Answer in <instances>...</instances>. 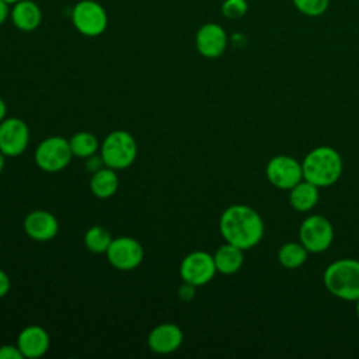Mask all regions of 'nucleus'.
<instances>
[{
  "label": "nucleus",
  "instance_id": "cd10ccee",
  "mask_svg": "<svg viewBox=\"0 0 359 359\" xmlns=\"http://www.w3.org/2000/svg\"><path fill=\"white\" fill-rule=\"evenodd\" d=\"M10 290V278L8 275L0 269V297H4Z\"/></svg>",
  "mask_w": 359,
  "mask_h": 359
},
{
  "label": "nucleus",
  "instance_id": "393cba45",
  "mask_svg": "<svg viewBox=\"0 0 359 359\" xmlns=\"http://www.w3.org/2000/svg\"><path fill=\"white\" fill-rule=\"evenodd\" d=\"M22 353L17 345H1L0 359H22Z\"/></svg>",
  "mask_w": 359,
  "mask_h": 359
},
{
  "label": "nucleus",
  "instance_id": "2f4dec72",
  "mask_svg": "<svg viewBox=\"0 0 359 359\" xmlns=\"http://www.w3.org/2000/svg\"><path fill=\"white\" fill-rule=\"evenodd\" d=\"M4 1H6V3H7V4H8V6H10V7H11V6H13V4H15V3H18V1H20V0H4Z\"/></svg>",
  "mask_w": 359,
  "mask_h": 359
},
{
  "label": "nucleus",
  "instance_id": "5701e85b",
  "mask_svg": "<svg viewBox=\"0 0 359 359\" xmlns=\"http://www.w3.org/2000/svg\"><path fill=\"white\" fill-rule=\"evenodd\" d=\"M299 13L307 17H320L330 6V0H292Z\"/></svg>",
  "mask_w": 359,
  "mask_h": 359
},
{
  "label": "nucleus",
  "instance_id": "9d476101",
  "mask_svg": "<svg viewBox=\"0 0 359 359\" xmlns=\"http://www.w3.org/2000/svg\"><path fill=\"white\" fill-rule=\"evenodd\" d=\"M108 262L119 271H132L137 268L143 261V247L142 244L129 236H122L112 238L107 250Z\"/></svg>",
  "mask_w": 359,
  "mask_h": 359
},
{
  "label": "nucleus",
  "instance_id": "412c9836",
  "mask_svg": "<svg viewBox=\"0 0 359 359\" xmlns=\"http://www.w3.org/2000/svg\"><path fill=\"white\" fill-rule=\"evenodd\" d=\"M69 144H70V150L73 153V156L79 157V158H87L93 154L97 153L100 143L98 139L95 137V135H93L91 132H77L74 133L70 139H69Z\"/></svg>",
  "mask_w": 359,
  "mask_h": 359
},
{
  "label": "nucleus",
  "instance_id": "0eeeda50",
  "mask_svg": "<svg viewBox=\"0 0 359 359\" xmlns=\"http://www.w3.org/2000/svg\"><path fill=\"white\" fill-rule=\"evenodd\" d=\"M334 227L331 222L321 215L307 216L299 227V241L309 252L320 254L332 244Z\"/></svg>",
  "mask_w": 359,
  "mask_h": 359
},
{
  "label": "nucleus",
  "instance_id": "ddd939ff",
  "mask_svg": "<svg viewBox=\"0 0 359 359\" xmlns=\"http://www.w3.org/2000/svg\"><path fill=\"white\" fill-rule=\"evenodd\" d=\"M182 341H184L182 330L172 323H163L156 325L147 337L149 348L158 355H167V353L175 352L181 346Z\"/></svg>",
  "mask_w": 359,
  "mask_h": 359
},
{
  "label": "nucleus",
  "instance_id": "dca6fc26",
  "mask_svg": "<svg viewBox=\"0 0 359 359\" xmlns=\"http://www.w3.org/2000/svg\"><path fill=\"white\" fill-rule=\"evenodd\" d=\"M10 20L17 29L31 32L39 28L42 22V10L34 0H20L11 6Z\"/></svg>",
  "mask_w": 359,
  "mask_h": 359
},
{
  "label": "nucleus",
  "instance_id": "39448f33",
  "mask_svg": "<svg viewBox=\"0 0 359 359\" xmlns=\"http://www.w3.org/2000/svg\"><path fill=\"white\" fill-rule=\"evenodd\" d=\"M72 24L84 36H100L108 27V14L95 0H80L72 10Z\"/></svg>",
  "mask_w": 359,
  "mask_h": 359
},
{
  "label": "nucleus",
  "instance_id": "7ed1b4c3",
  "mask_svg": "<svg viewBox=\"0 0 359 359\" xmlns=\"http://www.w3.org/2000/svg\"><path fill=\"white\" fill-rule=\"evenodd\" d=\"M325 289L335 297L346 302L359 299V261L341 258L331 262L323 275Z\"/></svg>",
  "mask_w": 359,
  "mask_h": 359
},
{
  "label": "nucleus",
  "instance_id": "4468645a",
  "mask_svg": "<svg viewBox=\"0 0 359 359\" xmlns=\"http://www.w3.org/2000/svg\"><path fill=\"white\" fill-rule=\"evenodd\" d=\"M27 236L35 241H49L59 231L57 219L48 210H32L24 219Z\"/></svg>",
  "mask_w": 359,
  "mask_h": 359
},
{
  "label": "nucleus",
  "instance_id": "c756f323",
  "mask_svg": "<svg viewBox=\"0 0 359 359\" xmlns=\"http://www.w3.org/2000/svg\"><path fill=\"white\" fill-rule=\"evenodd\" d=\"M6 114H7V105H6L4 100L0 97V122L6 118Z\"/></svg>",
  "mask_w": 359,
  "mask_h": 359
},
{
  "label": "nucleus",
  "instance_id": "6e6552de",
  "mask_svg": "<svg viewBox=\"0 0 359 359\" xmlns=\"http://www.w3.org/2000/svg\"><path fill=\"white\" fill-rule=\"evenodd\" d=\"M216 265L213 255L206 251H192L184 257L180 265V276L184 282L194 286H203L209 283L216 275Z\"/></svg>",
  "mask_w": 359,
  "mask_h": 359
},
{
  "label": "nucleus",
  "instance_id": "a878e982",
  "mask_svg": "<svg viewBox=\"0 0 359 359\" xmlns=\"http://www.w3.org/2000/svg\"><path fill=\"white\" fill-rule=\"evenodd\" d=\"M86 167H87V170H88L90 172H95V171H98L100 168L105 167L101 154H100V156L93 154V156L87 157V158H86Z\"/></svg>",
  "mask_w": 359,
  "mask_h": 359
},
{
  "label": "nucleus",
  "instance_id": "c85d7f7f",
  "mask_svg": "<svg viewBox=\"0 0 359 359\" xmlns=\"http://www.w3.org/2000/svg\"><path fill=\"white\" fill-rule=\"evenodd\" d=\"M7 18H10V6L4 0H0V25L4 24Z\"/></svg>",
  "mask_w": 359,
  "mask_h": 359
},
{
  "label": "nucleus",
  "instance_id": "423d86ee",
  "mask_svg": "<svg viewBox=\"0 0 359 359\" xmlns=\"http://www.w3.org/2000/svg\"><path fill=\"white\" fill-rule=\"evenodd\" d=\"M73 157L69 140L60 136L43 139L35 149V164L45 172H59L66 168Z\"/></svg>",
  "mask_w": 359,
  "mask_h": 359
},
{
  "label": "nucleus",
  "instance_id": "7c9ffc66",
  "mask_svg": "<svg viewBox=\"0 0 359 359\" xmlns=\"http://www.w3.org/2000/svg\"><path fill=\"white\" fill-rule=\"evenodd\" d=\"M4 164H6V156L0 151V174H1V171L4 168Z\"/></svg>",
  "mask_w": 359,
  "mask_h": 359
},
{
  "label": "nucleus",
  "instance_id": "1a4fd4ad",
  "mask_svg": "<svg viewBox=\"0 0 359 359\" xmlns=\"http://www.w3.org/2000/svg\"><path fill=\"white\" fill-rule=\"evenodd\" d=\"M265 175L273 187L289 191L303 180L302 163L292 156L278 154L268 161Z\"/></svg>",
  "mask_w": 359,
  "mask_h": 359
},
{
  "label": "nucleus",
  "instance_id": "6ab92c4d",
  "mask_svg": "<svg viewBox=\"0 0 359 359\" xmlns=\"http://www.w3.org/2000/svg\"><path fill=\"white\" fill-rule=\"evenodd\" d=\"M116 170L109 167H102L98 171L93 172L90 180V191L94 196L100 199L111 198L119 187V180L115 172Z\"/></svg>",
  "mask_w": 359,
  "mask_h": 359
},
{
  "label": "nucleus",
  "instance_id": "9b49d317",
  "mask_svg": "<svg viewBox=\"0 0 359 359\" xmlns=\"http://www.w3.org/2000/svg\"><path fill=\"white\" fill-rule=\"evenodd\" d=\"M29 143L28 125L20 118H4L0 122V151L6 157H15L25 151Z\"/></svg>",
  "mask_w": 359,
  "mask_h": 359
},
{
  "label": "nucleus",
  "instance_id": "bb28decb",
  "mask_svg": "<svg viewBox=\"0 0 359 359\" xmlns=\"http://www.w3.org/2000/svg\"><path fill=\"white\" fill-rule=\"evenodd\" d=\"M195 287H196V286H194V285H191V283L184 282V283L181 285L180 290H178L180 297H181L182 300H185V302L191 300V299L195 296Z\"/></svg>",
  "mask_w": 359,
  "mask_h": 359
},
{
  "label": "nucleus",
  "instance_id": "f03ea898",
  "mask_svg": "<svg viewBox=\"0 0 359 359\" xmlns=\"http://www.w3.org/2000/svg\"><path fill=\"white\" fill-rule=\"evenodd\" d=\"M341 154L330 146H318L310 150L302 161L303 178L318 188L334 185L342 174Z\"/></svg>",
  "mask_w": 359,
  "mask_h": 359
},
{
  "label": "nucleus",
  "instance_id": "4be33fe9",
  "mask_svg": "<svg viewBox=\"0 0 359 359\" xmlns=\"http://www.w3.org/2000/svg\"><path fill=\"white\" fill-rule=\"evenodd\" d=\"M111 241V233L102 226H93L84 234L86 248L94 254L107 252Z\"/></svg>",
  "mask_w": 359,
  "mask_h": 359
},
{
  "label": "nucleus",
  "instance_id": "20e7f679",
  "mask_svg": "<svg viewBox=\"0 0 359 359\" xmlns=\"http://www.w3.org/2000/svg\"><path fill=\"white\" fill-rule=\"evenodd\" d=\"M104 164L114 170H123L133 164L137 156L135 137L126 130H114L101 143L100 147Z\"/></svg>",
  "mask_w": 359,
  "mask_h": 359
},
{
  "label": "nucleus",
  "instance_id": "b1692460",
  "mask_svg": "<svg viewBox=\"0 0 359 359\" xmlns=\"http://www.w3.org/2000/svg\"><path fill=\"white\" fill-rule=\"evenodd\" d=\"M222 14L229 20L243 18L248 11L247 0H224L220 6Z\"/></svg>",
  "mask_w": 359,
  "mask_h": 359
},
{
  "label": "nucleus",
  "instance_id": "f3484780",
  "mask_svg": "<svg viewBox=\"0 0 359 359\" xmlns=\"http://www.w3.org/2000/svg\"><path fill=\"white\" fill-rule=\"evenodd\" d=\"M216 271L223 275H233L240 271L244 264V250L230 243L220 245L213 254Z\"/></svg>",
  "mask_w": 359,
  "mask_h": 359
},
{
  "label": "nucleus",
  "instance_id": "a211bd4d",
  "mask_svg": "<svg viewBox=\"0 0 359 359\" xmlns=\"http://www.w3.org/2000/svg\"><path fill=\"white\" fill-rule=\"evenodd\" d=\"M318 198V187L306 181L304 178L289 189V203L296 212L304 213L311 210L317 205Z\"/></svg>",
  "mask_w": 359,
  "mask_h": 359
},
{
  "label": "nucleus",
  "instance_id": "2eb2a0df",
  "mask_svg": "<svg viewBox=\"0 0 359 359\" xmlns=\"http://www.w3.org/2000/svg\"><path fill=\"white\" fill-rule=\"evenodd\" d=\"M50 345L49 335L45 328L39 325H28L21 330L17 338V346L24 358L35 359L43 356Z\"/></svg>",
  "mask_w": 359,
  "mask_h": 359
},
{
  "label": "nucleus",
  "instance_id": "aec40b11",
  "mask_svg": "<svg viewBox=\"0 0 359 359\" xmlns=\"http://www.w3.org/2000/svg\"><path fill=\"white\" fill-rule=\"evenodd\" d=\"M307 254L309 251L304 248V245L300 241L299 243L289 241L279 248L278 261L286 269H296L306 262Z\"/></svg>",
  "mask_w": 359,
  "mask_h": 359
},
{
  "label": "nucleus",
  "instance_id": "f8f14e48",
  "mask_svg": "<svg viewBox=\"0 0 359 359\" xmlns=\"http://www.w3.org/2000/svg\"><path fill=\"white\" fill-rule=\"evenodd\" d=\"M227 34L220 24L206 22L199 27L195 35L196 50L208 59L222 56L227 48Z\"/></svg>",
  "mask_w": 359,
  "mask_h": 359
},
{
  "label": "nucleus",
  "instance_id": "473e14b6",
  "mask_svg": "<svg viewBox=\"0 0 359 359\" xmlns=\"http://www.w3.org/2000/svg\"><path fill=\"white\" fill-rule=\"evenodd\" d=\"M355 310H356V316H358V318H359V299L356 300V306H355Z\"/></svg>",
  "mask_w": 359,
  "mask_h": 359
},
{
  "label": "nucleus",
  "instance_id": "f257e3e1",
  "mask_svg": "<svg viewBox=\"0 0 359 359\" xmlns=\"http://www.w3.org/2000/svg\"><path fill=\"white\" fill-rule=\"evenodd\" d=\"M219 230L226 243L241 250L255 247L264 237V222L251 206L236 203L223 210L219 219Z\"/></svg>",
  "mask_w": 359,
  "mask_h": 359
}]
</instances>
